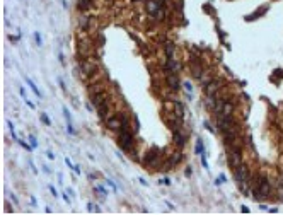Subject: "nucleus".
Returning <instances> with one entry per match:
<instances>
[{"instance_id":"nucleus-1","label":"nucleus","mask_w":283,"mask_h":215,"mask_svg":"<svg viewBox=\"0 0 283 215\" xmlns=\"http://www.w3.org/2000/svg\"><path fill=\"white\" fill-rule=\"evenodd\" d=\"M118 145L123 152L130 154L132 150H135V133L132 130H121L118 132Z\"/></svg>"},{"instance_id":"nucleus-2","label":"nucleus","mask_w":283,"mask_h":215,"mask_svg":"<svg viewBox=\"0 0 283 215\" xmlns=\"http://www.w3.org/2000/svg\"><path fill=\"white\" fill-rule=\"evenodd\" d=\"M79 70L84 75V79H92L99 72V62L94 57H89V58H85L84 62L79 63Z\"/></svg>"},{"instance_id":"nucleus-3","label":"nucleus","mask_w":283,"mask_h":215,"mask_svg":"<svg viewBox=\"0 0 283 215\" xmlns=\"http://www.w3.org/2000/svg\"><path fill=\"white\" fill-rule=\"evenodd\" d=\"M227 159H229V166L232 169H236L237 166L242 164V147L239 143H234V145L227 147Z\"/></svg>"},{"instance_id":"nucleus-4","label":"nucleus","mask_w":283,"mask_h":215,"mask_svg":"<svg viewBox=\"0 0 283 215\" xmlns=\"http://www.w3.org/2000/svg\"><path fill=\"white\" fill-rule=\"evenodd\" d=\"M161 150L159 148H150L148 152L145 154V157H143V164H145V167H154L157 166V164L161 162Z\"/></svg>"},{"instance_id":"nucleus-5","label":"nucleus","mask_w":283,"mask_h":215,"mask_svg":"<svg viewBox=\"0 0 283 215\" xmlns=\"http://www.w3.org/2000/svg\"><path fill=\"white\" fill-rule=\"evenodd\" d=\"M77 24H79V29H82V31H92L96 28V19L92 15L82 14L79 17V21H77Z\"/></svg>"},{"instance_id":"nucleus-6","label":"nucleus","mask_w":283,"mask_h":215,"mask_svg":"<svg viewBox=\"0 0 283 215\" xmlns=\"http://www.w3.org/2000/svg\"><path fill=\"white\" fill-rule=\"evenodd\" d=\"M162 7H164V5H161L159 2H155V0H145V2H143V9H145V12L150 15V17H154V19H155L157 14L161 12Z\"/></svg>"},{"instance_id":"nucleus-7","label":"nucleus","mask_w":283,"mask_h":215,"mask_svg":"<svg viewBox=\"0 0 283 215\" xmlns=\"http://www.w3.org/2000/svg\"><path fill=\"white\" fill-rule=\"evenodd\" d=\"M104 125H106V128L111 130V132H116L118 133L119 130H121V118H119V113H116V115H111L106 121H104Z\"/></svg>"},{"instance_id":"nucleus-8","label":"nucleus","mask_w":283,"mask_h":215,"mask_svg":"<svg viewBox=\"0 0 283 215\" xmlns=\"http://www.w3.org/2000/svg\"><path fill=\"white\" fill-rule=\"evenodd\" d=\"M234 179H236L237 183H241V181H246V179H251L249 169H247V166H246L244 162H242L241 166H237L236 169H234Z\"/></svg>"},{"instance_id":"nucleus-9","label":"nucleus","mask_w":283,"mask_h":215,"mask_svg":"<svg viewBox=\"0 0 283 215\" xmlns=\"http://www.w3.org/2000/svg\"><path fill=\"white\" fill-rule=\"evenodd\" d=\"M165 84L169 87L171 91H179L181 89V80H179V75L177 73H165Z\"/></svg>"},{"instance_id":"nucleus-10","label":"nucleus","mask_w":283,"mask_h":215,"mask_svg":"<svg viewBox=\"0 0 283 215\" xmlns=\"http://www.w3.org/2000/svg\"><path fill=\"white\" fill-rule=\"evenodd\" d=\"M234 109H236L234 103H232V101H229V99H223L222 106H220L218 113H215V116H232V115H234Z\"/></svg>"},{"instance_id":"nucleus-11","label":"nucleus","mask_w":283,"mask_h":215,"mask_svg":"<svg viewBox=\"0 0 283 215\" xmlns=\"http://www.w3.org/2000/svg\"><path fill=\"white\" fill-rule=\"evenodd\" d=\"M108 99H109V92H108V91H101V92H97V94H92V96H90V104H92L96 109H97V108H99L102 103H106Z\"/></svg>"},{"instance_id":"nucleus-12","label":"nucleus","mask_w":283,"mask_h":215,"mask_svg":"<svg viewBox=\"0 0 283 215\" xmlns=\"http://www.w3.org/2000/svg\"><path fill=\"white\" fill-rule=\"evenodd\" d=\"M220 87H222V80H220V79H213L210 84L205 86V94L207 96H217L218 91H220Z\"/></svg>"},{"instance_id":"nucleus-13","label":"nucleus","mask_w":283,"mask_h":215,"mask_svg":"<svg viewBox=\"0 0 283 215\" xmlns=\"http://www.w3.org/2000/svg\"><path fill=\"white\" fill-rule=\"evenodd\" d=\"M179 68H181V65L176 58H165V63H164L165 73H177Z\"/></svg>"},{"instance_id":"nucleus-14","label":"nucleus","mask_w":283,"mask_h":215,"mask_svg":"<svg viewBox=\"0 0 283 215\" xmlns=\"http://www.w3.org/2000/svg\"><path fill=\"white\" fill-rule=\"evenodd\" d=\"M97 116H99L102 121H106V119L111 116V99H108L106 103H102V104L97 108Z\"/></svg>"},{"instance_id":"nucleus-15","label":"nucleus","mask_w":283,"mask_h":215,"mask_svg":"<svg viewBox=\"0 0 283 215\" xmlns=\"http://www.w3.org/2000/svg\"><path fill=\"white\" fill-rule=\"evenodd\" d=\"M176 44L172 43V41H165V44H164V55H165V58H176Z\"/></svg>"},{"instance_id":"nucleus-16","label":"nucleus","mask_w":283,"mask_h":215,"mask_svg":"<svg viewBox=\"0 0 283 215\" xmlns=\"http://www.w3.org/2000/svg\"><path fill=\"white\" fill-rule=\"evenodd\" d=\"M94 2L96 0H77V10L82 12V14H85V12L94 5Z\"/></svg>"},{"instance_id":"nucleus-17","label":"nucleus","mask_w":283,"mask_h":215,"mask_svg":"<svg viewBox=\"0 0 283 215\" xmlns=\"http://www.w3.org/2000/svg\"><path fill=\"white\" fill-rule=\"evenodd\" d=\"M174 143L179 148L184 147V143H186V133L183 132V128H181V130H174Z\"/></svg>"},{"instance_id":"nucleus-18","label":"nucleus","mask_w":283,"mask_h":215,"mask_svg":"<svg viewBox=\"0 0 283 215\" xmlns=\"http://www.w3.org/2000/svg\"><path fill=\"white\" fill-rule=\"evenodd\" d=\"M174 115L179 116V118H184V106L179 101H174Z\"/></svg>"},{"instance_id":"nucleus-19","label":"nucleus","mask_w":283,"mask_h":215,"mask_svg":"<svg viewBox=\"0 0 283 215\" xmlns=\"http://www.w3.org/2000/svg\"><path fill=\"white\" fill-rule=\"evenodd\" d=\"M26 84H28V86L31 87V91L34 92V96H36V97H39V99H41V97H43V94H41V92H39V89H38V87H36V84H34V82L31 80L29 77H26Z\"/></svg>"},{"instance_id":"nucleus-20","label":"nucleus","mask_w":283,"mask_h":215,"mask_svg":"<svg viewBox=\"0 0 283 215\" xmlns=\"http://www.w3.org/2000/svg\"><path fill=\"white\" fill-rule=\"evenodd\" d=\"M203 152H205V145H203V140H201V138H198V140H196V154H200V155H201Z\"/></svg>"},{"instance_id":"nucleus-21","label":"nucleus","mask_w":283,"mask_h":215,"mask_svg":"<svg viewBox=\"0 0 283 215\" xmlns=\"http://www.w3.org/2000/svg\"><path fill=\"white\" fill-rule=\"evenodd\" d=\"M39 118H41V121H43L44 125H46V126H51V119L48 118L46 113H41V115H39Z\"/></svg>"},{"instance_id":"nucleus-22","label":"nucleus","mask_w":283,"mask_h":215,"mask_svg":"<svg viewBox=\"0 0 283 215\" xmlns=\"http://www.w3.org/2000/svg\"><path fill=\"white\" fill-rule=\"evenodd\" d=\"M17 143H19V145H22V147H24V148H26V150H29V152H31V150H33V148H34V147H33V145H29V143H28V142H24V140H21V138H19V140H17Z\"/></svg>"},{"instance_id":"nucleus-23","label":"nucleus","mask_w":283,"mask_h":215,"mask_svg":"<svg viewBox=\"0 0 283 215\" xmlns=\"http://www.w3.org/2000/svg\"><path fill=\"white\" fill-rule=\"evenodd\" d=\"M94 191H96V193H97V195H101V196H104V195H108V191L104 190V188L101 186V184H97V186L94 188Z\"/></svg>"},{"instance_id":"nucleus-24","label":"nucleus","mask_w":283,"mask_h":215,"mask_svg":"<svg viewBox=\"0 0 283 215\" xmlns=\"http://www.w3.org/2000/svg\"><path fill=\"white\" fill-rule=\"evenodd\" d=\"M63 115H65V118H67V123H72V116H70V111L67 109V108H63Z\"/></svg>"},{"instance_id":"nucleus-25","label":"nucleus","mask_w":283,"mask_h":215,"mask_svg":"<svg viewBox=\"0 0 283 215\" xmlns=\"http://www.w3.org/2000/svg\"><path fill=\"white\" fill-rule=\"evenodd\" d=\"M201 164H203V167H205V169H208V162H207V154H205V152L201 154Z\"/></svg>"},{"instance_id":"nucleus-26","label":"nucleus","mask_w":283,"mask_h":215,"mask_svg":"<svg viewBox=\"0 0 283 215\" xmlns=\"http://www.w3.org/2000/svg\"><path fill=\"white\" fill-rule=\"evenodd\" d=\"M183 86H184V89L188 91V94H191V91H193V86H191V82H184Z\"/></svg>"},{"instance_id":"nucleus-27","label":"nucleus","mask_w":283,"mask_h":215,"mask_svg":"<svg viewBox=\"0 0 283 215\" xmlns=\"http://www.w3.org/2000/svg\"><path fill=\"white\" fill-rule=\"evenodd\" d=\"M29 143H31V145H33V147H34V148H36V147H38V140H36V138H34V137H33V135H29Z\"/></svg>"},{"instance_id":"nucleus-28","label":"nucleus","mask_w":283,"mask_h":215,"mask_svg":"<svg viewBox=\"0 0 283 215\" xmlns=\"http://www.w3.org/2000/svg\"><path fill=\"white\" fill-rule=\"evenodd\" d=\"M34 39H36L38 46H41V44H43V39H41V36H39V33H34Z\"/></svg>"},{"instance_id":"nucleus-29","label":"nucleus","mask_w":283,"mask_h":215,"mask_svg":"<svg viewBox=\"0 0 283 215\" xmlns=\"http://www.w3.org/2000/svg\"><path fill=\"white\" fill-rule=\"evenodd\" d=\"M67 130H68V133H70V135H75V130H73L72 123H67Z\"/></svg>"},{"instance_id":"nucleus-30","label":"nucleus","mask_w":283,"mask_h":215,"mask_svg":"<svg viewBox=\"0 0 283 215\" xmlns=\"http://www.w3.org/2000/svg\"><path fill=\"white\" fill-rule=\"evenodd\" d=\"M106 183H108V184H109V186H111V188H113V190H114V191H116V190H118V188H116V184H114V183H113V181H111V179H106Z\"/></svg>"},{"instance_id":"nucleus-31","label":"nucleus","mask_w":283,"mask_h":215,"mask_svg":"<svg viewBox=\"0 0 283 215\" xmlns=\"http://www.w3.org/2000/svg\"><path fill=\"white\" fill-rule=\"evenodd\" d=\"M50 193H51L53 196H58V193H57V190H55V186H50Z\"/></svg>"},{"instance_id":"nucleus-32","label":"nucleus","mask_w":283,"mask_h":215,"mask_svg":"<svg viewBox=\"0 0 283 215\" xmlns=\"http://www.w3.org/2000/svg\"><path fill=\"white\" fill-rule=\"evenodd\" d=\"M65 162H67V166L70 167V169H73V164H72V161H70V159H68V157L65 159Z\"/></svg>"},{"instance_id":"nucleus-33","label":"nucleus","mask_w":283,"mask_h":215,"mask_svg":"<svg viewBox=\"0 0 283 215\" xmlns=\"http://www.w3.org/2000/svg\"><path fill=\"white\" fill-rule=\"evenodd\" d=\"M58 82H60L61 89H63V91H67V87H65V82H63V79H58Z\"/></svg>"},{"instance_id":"nucleus-34","label":"nucleus","mask_w":283,"mask_h":215,"mask_svg":"<svg viewBox=\"0 0 283 215\" xmlns=\"http://www.w3.org/2000/svg\"><path fill=\"white\" fill-rule=\"evenodd\" d=\"M46 155H48V159H55V154L53 152H46Z\"/></svg>"},{"instance_id":"nucleus-35","label":"nucleus","mask_w":283,"mask_h":215,"mask_svg":"<svg viewBox=\"0 0 283 215\" xmlns=\"http://www.w3.org/2000/svg\"><path fill=\"white\" fill-rule=\"evenodd\" d=\"M191 172H193L191 171V167H188V169H186V176H191Z\"/></svg>"},{"instance_id":"nucleus-36","label":"nucleus","mask_w":283,"mask_h":215,"mask_svg":"<svg viewBox=\"0 0 283 215\" xmlns=\"http://www.w3.org/2000/svg\"><path fill=\"white\" fill-rule=\"evenodd\" d=\"M132 2H135V4H138V2H145V0H132Z\"/></svg>"}]
</instances>
